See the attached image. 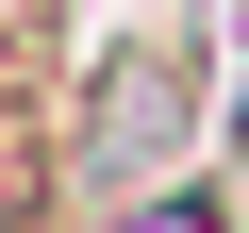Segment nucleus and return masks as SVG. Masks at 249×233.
Wrapping results in <instances>:
<instances>
[{
  "instance_id": "obj_1",
  "label": "nucleus",
  "mask_w": 249,
  "mask_h": 233,
  "mask_svg": "<svg viewBox=\"0 0 249 233\" xmlns=\"http://www.w3.org/2000/svg\"><path fill=\"white\" fill-rule=\"evenodd\" d=\"M183 150H199V67H183V50H133V67L100 83V116L50 150V200H83V216L166 200V183H183Z\"/></svg>"
},
{
  "instance_id": "obj_2",
  "label": "nucleus",
  "mask_w": 249,
  "mask_h": 233,
  "mask_svg": "<svg viewBox=\"0 0 249 233\" xmlns=\"http://www.w3.org/2000/svg\"><path fill=\"white\" fill-rule=\"evenodd\" d=\"M50 34H67L50 0H0V134H17V116L50 100Z\"/></svg>"
}]
</instances>
